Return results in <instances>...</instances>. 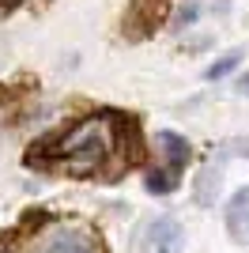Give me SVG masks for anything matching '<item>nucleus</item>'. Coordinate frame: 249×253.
Returning a JSON list of instances; mask_svg holds the SVG:
<instances>
[{
  "label": "nucleus",
  "instance_id": "nucleus-1",
  "mask_svg": "<svg viewBox=\"0 0 249 253\" xmlns=\"http://www.w3.org/2000/svg\"><path fill=\"white\" fill-rule=\"evenodd\" d=\"M114 151V125L110 117H87L68 132V136L57 140V163L72 174H91V170L102 167V159Z\"/></svg>",
  "mask_w": 249,
  "mask_h": 253
},
{
  "label": "nucleus",
  "instance_id": "nucleus-2",
  "mask_svg": "<svg viewBox=\"0 0 249 253\" xmlns=\"http://www.w3.org/2000/svg\"><path fill=\"white\" fill-rule=\"evenodd\" d=\"M34 253H102V246L91 231H83L76 223H64V227H53Z\"/></svg>",
  "mask_w": 249,
  "mask_h": 253
},
{
  "label": "nucleus",
  "instance_id": "nucleus-3",
  "mask_svg": "<svg viewBox=\"0 0 249 253\" xmlns=\"http://www.w3.org/2000/svg\"><path fill=\"white\" fill-rule=\"evenodd\" d=\"M185 250V231L174 215H159L144 234V253H181Z\"/></svg>",
  "mask_w": 249,
  "mask_h": 253
},
{
  "label": "nucleus",
  "instance_id": "nucleus-4",
  "mask_svg": "<svg viewBox=\"0 0 249 253\" xmlns=\"http://www.w3.org/2000/svg\"><path fill=\"white\" fill-rule=\"evenodd\" d=\"M227 234L234 242L249 246V185H242L227 201Z\"/></svg>",
  "mask_w": 249,
  "mask_h": 253
},
{
  "label": "nucleus",
  "instance_id": "nucleus-5",
  "mask_svg": "<svg viewBox=\"0 0 249 253\" xmlns=\"http://www.w3.org/2000/svg\"><path fill=\"white\" fill-rule=\"evenodd\" d=\"M155 144H159V155H163L166 167H170V174H177V170L185 167V159H189V140L185 136H177V132H159Z\"/></svg>",
  "mask_w": 249,
  "mask_h": 253
},
{
  "label": "nucleus",
  "instance_id": "nucleus-6",
  "mask_svg": "<svg viewBox=\"0 0 249 253\" xmlns=\"http://www.w3.org/2000/svg\"><path fill=\"white\" fill-rule=\"evenodd\" d=\"M163 15H166V0H132V8H128V27L151 31Z\"/></svg>",
  "mask_w": 249,
  "mask_h": 253
},
{
  "label": "nucleus",
  "instance_id": "nucleus-7",
  "mask_svg": "<svg viewBox=\"0 0 249 253\" xmlns=\"http://www.w3.org/2000/svg\"><path fill=\"white\" fill-rule=\"evenodd\" d=\"M219 185H223V170L219 167H204L200 170V181H197V201L211 204V193H219Z\"/></svg>",
  "mask_w": 249,
  "mask_h": 253
},
{
  "label": "nucleus",
  "instance_id": "nucleus-8",
  "mask_svg": "<svg viewBox=\"0 0 249 253\" xmlns=\"http://www.w3.org/2000/svg\"><path fill=\"white\" fill-rule=\"evenodd\" d=\"M238 64H242V49H230L223 61H215V64H208V68H204V80H223V76H230Z\"/></svg>",
  "mask_w": 249,
  "mask_h": 253
},
{
  "label": "nucleus",
  "instance_id": "nucleus-9",
  "mask_svg": "<svg viewBox=\"0 0 249 253\" xmlns=\"http://www.w3.org/2000/svg\"><path fill=\"white\" fill-rule=\"evenodd\" d=\"M147 189L151 193H170L174 189V174H170V170H151V174H147Z\"/></svg>",
  "mask_w": 249,
  "mask_h": 253
},
{
  "label": "nucleus",
  "instance_id": "nucleus-10",
  "mask_svg": "<svg viewBox=\"0 0 249 253\" xmlns=\"http://www.w3.org/2000/svg\"><path fill=\"white\" fill-rule=\"evenodd\" d=\"M11 4H19V0H0V8H11Z\"/></svg>",
  "mask_w": 249,
  "mask_h": 253
},
{
  "label": "nucleus",
  "instance_id": "nucleus-11",
  "mask_svg": "<svg viewBox=\"0 0 249 253\" xmlns=\"http://www.w3.org/2000/svg\"><path fill=\"white\" fill-rule=\"evenodd\" d=\"M0 253H8V250H0Z\"/></svg>",
  "mask_w": 249,
  "mask_h": 253
}]
</instances>
